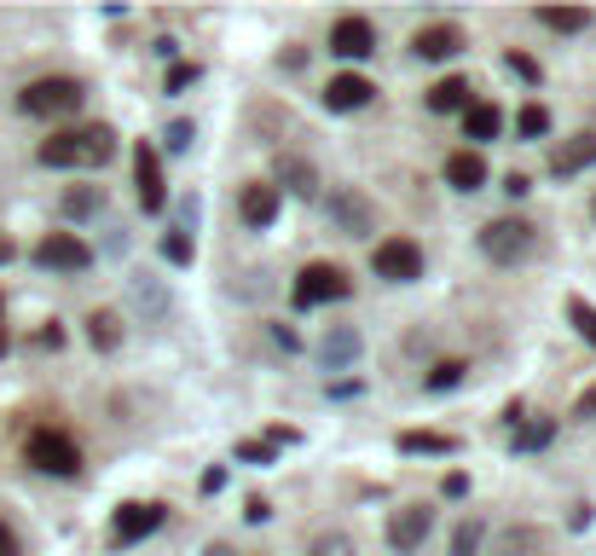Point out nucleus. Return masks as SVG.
I'll use <instances>...</instances> for the list:
<instances>
[{
	"label": "nucleus",
	"instance_id": "nucleus-1",
	"mask_svg": "<svg viewBox=\"0 0 596 556\" xmlns=\"http://www.w3.org/2000/svg\"><path fill=\"white\" fill-rule=\"evenodd\" d=\"M111 157H116V134L105 122H81V128H58L53 139H41L47 169H105Z\"/></svg>",
	"mask_w": 596,
	"mask_h": 556
},
{
	"label": "nucleus",
	"instance_id": "nucleus-2",
	"mask_svg": "<svg viewBox=\"0 0 596 556\" xmlns=\"http://www.w3.org/2000/svg\"><path fill=\"white\" fill-rule=\"evenodd\" d=\"M24 464L41 469V476H81V446L76 435H65V429L41 423L24 435Z\"/></svg>",
	"mask_w": 596,
	"mask_h": 556
},
{
	"label": "nucleus",
	"instance_id": "nucleus-3",
	"mask_svg": "<svg viewBox=\"0 0 596 556\" xmlns=\"http://www.w3.org/2000/svg\"><path fill=\"white\" fill-rule=\"evenodd\" d=\"M539 250V226L522 220V215H504V220H486L481 226V256L498 261V266H516Z\"/></svg>",
	"mask_w": 596,
	"mask_h": 556
},
{
	"label": "nucleus",
	"instance_id": "nucleus-4",
	"mask_svg": "<svg viewBox=\"0 0 596 556\" xmlns=\"http://www.w3.org/2000/svg\"><path fill=\"white\" fill-rule=\"evenodd\" d=\"M81 99H88V88H81L76 76H41L18 93V111L24 116H76Z\"/></svg>",
	"mask_w": 596,
	"mask_h": 556
},
{
	"label": "nucleus",
	"instance_id": "nucleus-5",
	"mask_svg": "<svg viewBox=\"0 0 596 556\" xmlns=\"http://www.w3.org/2000/svg\"><path fill=\"white\" fill-rule=\"evenodd\" d=\"M347 291H354V279H347L336 261H307L301 273H296L290 302L307 314V307H324V302H347Z\"/></svg>",
	"mask_w": 596,
	"mask_h": 556
},
{
	"label": "nucleus",
	"instance_id": "nucleus-6",
	"mask_svg": "<svg viewBox=\"0 0 596 556\" xmlns=\"http://www.w3.org/2000/svg\"><path fill=\"white\" fill-rule=\"evenodd\" d=\"M162 517H169V510L151 504V499L122 504L116 517H111V545H139V540H151V533L162 527Z\"/></svg>",
	"mask_w": 596,
	"mask_h": 556
},
{
	"label": "nucleus",
	"instance_id": "nucleus-7",
	"mask_svg": "<svg viewBox=\"0 0 596 556\" xmlns=\"http://www.w3.org/2000/svg\"><path fill=\"white\" fill-rule=\"evenodd\" d=\"M371 266H377V279H388V284H411V279H423V250L411 238H388V243H377Z\"/></svg>",
	"mask_w": 596,
	"mask_h": 556
},
{
	"label": "nucleus",
	"instance_id": "nucleus-8",
	"mask_svg": "<svg viewBox=\"0 0 596 556\" xmlns=\"http://www.w3.org/2000/svg\"><path fill=\"white\" fill-rule=\"evenodd\" d=\"M35 266H53V273H81V266H93V250L76 232H47V238L35 243Z\"/></svg>",
	"mask_w": 596,
	"mask_h": 556
},
{
	"label": "nucleus",
	"instance_id": "nucleus-9",
	"mask_svg": "<svg viewBox=\"0 0 596 556\" xmlns=\"http://www.w3.org/2000/svg\"><path fill=\"white\" fill-rule=\"evenodd\" d=\"M134 180H139V209H146V215H162V203H169V185H162V169H157V146H151V139H139V146H134Z\"/></svg>",
	"mask_w": 596,
	"mask_h": 556
},
{
	"label": "nucleus",
	"instance_id": "nucleus-10",
	"mask_svg": "<svg viewBox=\"0 0 596 556\" xmlns=\"http://www.w3.org/2000/svg\"><path fill=\"white\" fill-rule=\"evenodd\" d=\"M428 527H435V510H428V504H400L394 517H388V545H394V551H417L428 540Z\"/></svg>",
	"mask_w": 596,
	"mask_h": 556
},
{
	"label": "nucleus",
	"instance_id": "nucleus-11",
	"mask_svg": "<svg viewBox=\"0 0 596 556\" xmlns=\"http://www.w3.org/2000/svg\"><path fill=\"white\" fill-rule=\"evenodd\" d=\"M371 99H377V81L359 76V70H342V76H331V88H324V105L331 111H365Z\"/></svg>",
	"mask_w": 596,
	"mask_h": 556
},
{
	"label": "nucleus",
	"instance_id": "nucleus-12",
	"mask_svg": "<svg viewBox=\"0 0 596 556\" xmlns=\"http://www.w3.org/2000/svg\"><path fill=\"white\" fill-rule=\"evenodd\" d=\"M331 53H336V58H371V53H377V30H371V18H336V30H331Z\"/></svg>",
	"mask_w": 596,
	"mask_h": 556
},
{
	"label": "nucleus",
	"instance_id": "nucleus-13",
	"mask_svg": "<svg viewBox=\"0 0 596 556\" xmlns=\"http://www.w3.org/2000/svg\"><path fill=\"white\" fill-rule=\"evenodd\" d=\"M411 53L428 58V65H446V58L463 53V30H458V24H423L417 41H411Z\"/></svg>",
	"mask_w": 596,
	"mask_h": 556
},
{
	"label": "nucleus",
	"instance_id": "nucleus-14",
	"mask_svg": "<svg viewBox=\"0 0 596 556\" xmlns=\"http://www.w3.org/2000/svg\"><path fill=\"white\" fill-rule=\"evenodd\" d=\"M359 348H365V337L354 331V325H331V331L319 337V365L324 371H347L359 360Z\"/></svg>",
	"mask_w": 596,
	"mask_h": 556
},
{
	"label": "nucleus",
	"instance_id": "nucleus-15",
	"mask_svg": "<svg viewBox=\"0 0 596 556\" xmlns=\"http://www.w3.org/2000/svg\"><path fill=\"white\" fill-rule=\"evenodd\" d=\"M273 185H278V192H296V197H313L319 192V174H313V162H307V157L284 151L273 162Z\"/></svg>",
	"mask_w": 596,
	"mask_h": 556
},
{
	"label": "nucleus",
	"instance_id": "nucleus-16",
	"mask_svg": "<svg viewBox=\"0 0 596 556\" xmlns=\"http://www.w3.org/2000/svg\"><path fill=\"white\" fill-rule=\"evenodd\" d=\"M238 209H243V226H255V232H261V226H273V220H278V185H273V180L243 185V203H238Z\"/></svg>",
	"mask_w": 596,
	"mask_h": 556
},
{
	"label": "nucleus",
	"instance_id": "nucleus-17",
	"mask_svg": "<svg viewBox=\"0 0 596 556\" xmlns=\"http://www.w3.org/2000/svg\"><path fill=\"white\" fill-rule=\"evenodd\" d=\"M591 162H596V134H573V139H562V146L550 151V174L568 180V174L591 169Z\"/></svg>",
	"mask_w": 596,
	"mask_h": 556
},
{
	"label": "nucleus",
	"instance_id": "nucleus-18",
	"mask_svg": "<svg viewBox=\"0 0 596 556\" xmlns=\"http://www.w3.org/2000/svg\"><path fill=\"white\" fill-rule=\"evenodd\" d=\"M446 185H458V192H481V185H486V157L475 146L451 151L446 157Z\"/></svg>",
	"mask_w": 596,
	"mask_h": 556
},
{
	"label": "nucleus",
	"instance_id": "nucleus-19",
	"mask_svg": "<svg viewBox=\"0 0 596 556\" xmlns=\"http://www.w3.org/2000/svg\"><path fill=\"white\" fill-rule=\"evenodd\" d=\"M331 215H336V226L342 232H371V220H377V209H371V197H359V192H336L331 197Z\"/></svg>",
	"mask_w": 596,
	"mask_h": 556
},
{
	"label": "nucleus",
	"instance_id": "nucleus-20",
	"mask_svg": "<svg viewBox=\"0 0 596 556\" xmlns=\"http://www.w3.org/2000/svg\"><path fill=\"white\" fill-rule=\"evenodd\" d=\"M475 88H469L463 76H446V81H435V88H428L423 99H428V111H440V116H451V111H469L475 105V99H469Z\"/></svg>",
	"mask_w": 596,
	"mask_h": 556
},
{
	"label": "nucleus",
	"instance_id": "nucleus-21",
	"mask_svg": "<svg viewBox=\"0 0 596 556\" xmlns=\"http://www.w3.org/2000/svg\"><path fill=\"white\" fill-rule=\"evenodd\" d=\"M545 533L539 527H498L492 533V556H539Z\"/></svg>",
	"mask_w": 596,
	"mask_h": 556
},
{
	"label": "nucleus",
	"instance_id": "nucleus-22",
	"mask_svg": "<svg viewBox=\"0 0 596 556\" xmlns=\"http://www.w3.org/2000/svg\"><path fill=\"white\" fill-rule=\"evenodd\" d=\"M99 209H105V192H99V185H70V192L58 197V215L65 220H88Z\"/></svg>",
	"mask_w": 596,
	"mask_h": 556
},
{
	"label": "nucleus",
	"instance_id": "nucleus-23",
	"mask_svg": "<svg viewBox=\"0 0 596 556\" xmlns=\"http://www.w3.org/2000/svg\"><path fill=\"white\" fill-rule=\"evenodd\" d=\"M498 128H504V111L498 105H469L463 111V134L469 139H498Z\"/></svg>",
	"mask_w": 596,
	"mask_h": 556
},
{
	"label": "nucleus",
	"instance_id": "nucleus-24",
	"mask_svg": "<svg viewBox=\"0 0 596 556\" xmlns=\"http://www.w3.org/2000/svg\"><path fill=\"white\" fill-rule=\"evenodd\" d=\"M88 342L99 348V354H111V348L122 342V319L111 314V307H99V314L88 319Z\"/></svg>",
	"mask_w": 596,
	"mask_h": 556
},
{
	"label": "nucleus",
	"instance_id": "nucleus-25",
	"mask_svg": "<svg viewBox=\"0 0 596 556\" xmlns=\"http://www.w3.org/2000/svg\"><path fill=\"white\" fill-rule=\"evenodd\" d=\"M539 24L557 30V35H580V30H591V12H580V7H545Z\"/></svg>",
	"mask_w": 596,
	"mask_h": 556
},
{
	"label": "nucleus",
	"instance_id": "nucleus-26",
	"mask_svg": "<svg viewBox=\"0 0 596 556\" xmlns=\"http://www.w3.org/2000/svg\"><path fill=\"white\" fill-rule=\"evenodd\" d=\"M400 452H458V435H435V429H405L400 435Z\"/></svg>",
	"mask_w": 596,
	"mask_h": 556
},
{
	"label": "nucleus",
	"instance_id": "nucleus-27",
	"mask_svg": "<svg viewBox=\"0 0 596 556\" xmlns=\"http://www.w3.org/2000/svg\"><path fill=\"white\" fill-rule=\"evenodd\" d=\"M134 302L146 307L151 319H162V314H169V296H162V284H157V273H134Z\"/></svg>",
	"mask_w": 596,
	"mask_h": 556
},
{
	"label": "nucleus",
	"instance_id": "nucleus-28",
	"mask_svg": "<svg viewBox=\"0 0 596 556\" xmlns=\"http://www.w3.org/2000/svg\"><path fill=\"white\" fill-rule=\"evenodd\" d=\"M557 441V423L550 418H532V423H516V452H545Z\"/></svg>",
	"mask_w": 596,
	"mask_h": 556
},
{
	"label": "nucleus",
	"instance_id": "nucleus-29",
	"mask_svg": "<svg viewBox=\"0 0 596 556\" xmlns=\"http://www.w3.org/2000/svg\"><path fill=\"white\" fill-rule=\"evenodd\" d=\"M516 134H522V139H545V134H550V111L539 105V99H532V105H522V116H516Z\"/></svg>",
	"mask_w": 596,
	"mask_h": 556
},
{
	"label": "nucleus",
	"instance_id": "nucleus-30",
	"mask_svg": "<svg viewBox=\"0 0 596 556\" xmlns=\"http://www.w3.org/2000/svg\"><path fill=\"white\" fill-rule=\"evenodd\" d=\"M463 371H469L463 360H440L435 371H428V395H446V388H458V383H463Z\"/></svg>",
	"mask_w": 596,
	"mask_h": 556
},
{
	"label": "nucleus",
	"instance_id": "nucleus-31",
	"mask_svg": "<svg viewBox=\"0 0 596 556\" xmlns=\"http://www.w3.org/2000/svg\"><path fill=\"white\" fill-rule=\"evenodd\" d=\"M568 319H573V331H580V337L596 348V307H591L585 296H573V302H568Z\"/></svg>",
	"mask_w": 596,
	"mask_h": 556
},
{
	"label": "nucleus",
	"instance_id": "nucleus-32",
	"mask_svg": "<svg viewBox=\"0 0 596 556\" xmlns=\"http://www.w3.org/2000/svg\"><path fill=\"white\" fill-rule=\"evenodd\" d=\"M162 261L192 266V238H186V232H174V226H169V232H162Z\"/></svg>",
	"mask_w": 596,
	"mask_h": 556
},
{
	"label": "nucleus",
	"instance_id": "nucleus-33",
	"mask_svg": "<svg viewBox=\"0 0 596 556\" xmlns=\"http://www.w3.org/2000/svg\"><path fill=\"white\" fill-rule=\"evenodd\" d=\"M481 540H486V527L481 522H463L458 540H451V556H481Z\"/></svg>",
	"mask_w": 596,
	"mask_h": 556
},
{
	"label": "nucleus",
	"instance_id": "nucleus-34",
	"mask_svg": "<svg viewBox=\"0 0 596 556\" xmlns=\"http://www.w3.org/2000/svg\"><path fill=\"white\" fill-rule=\"evenodd\" d=\"M307 556H354V540H347V533H319V540L307 545Z\"/></svg>",
	"mask_w": 596,
	"mask_h": 556
},
{
	"label": "nucleus",
	"instance_id": "nucleus-35",
	"mask_svg": "<svg viewBox=\"0 0 596 556\" xmlns=\"http://www.w3.org/2000/svg\"><path fill=\"white\" fill-rule=\"evenodd\" d=\"M192 134H197V128H192L186 116H180V122H169V151H174V157H180V151H192Z\"/></svg>",
	"mask_w": 596,
	"mask_h": 556
},
{
	"label": "nucleus",
	"instance_id": "nucleus-36",
	"mask_svg": "<svg viewBox=\"0 0 596 556\" xmlns=\"http://www.w3.org/2000/svg\"><path fill=\"white\" fill-rule=\"evenodd\" d=\"M238 458L243 464H273V441H238Z\"/></svg>",
	"mask_w": 596,
	"mask_h": 556
},
{
	"label": "nucleus",
	"instance_id": "nucleus-37",
	"mask_svg": "<svg viewBox=\"0 0 596 556\" xmlns=\"http://www.w3.org/2000/svg\"><path fill=\"white\" fill-rule=\"evenodd\" d=\"M504 65H509V70H516V76L527 81V88H539V65H532V58H527V53H509V58H504Z\"/></svg>",
	"mask_w": 596,
	"mask_h": 556
},
{
	"label": "nucleus",
	"instance_id": "nucleus-38",
	"mask_svg": "<svg viewBox=\"0 0 596 556\" xmlns=\"http://www.w3.org/2000/svg\"><path fill=\"white\" fill-rule=\"evenodd\" d=\"M197 76H203L197 65H174V70H169V93H180V88H192Z\"/></svg>",
	"mask_w": 596,
	"mask_h": 556
},
{
	"label": "nucleus",
	"instance_id": "nucleus-39",
	"mask_svg": "<svg viewBox=\"0 0 596 556\" xmlns=\"http://www.w3.org/2000/svg\"><path fill=\"white\" fill-rule=\"evenodd\" d=\"M573 418H596V383L585 388V395H580V400H573Z\"/></svg>",
	"mask_w": 596,
	"mask_h": 556
},
{
	"label": "nucleus",
	"instance_id": "nucleus-40",
	"mask_svg": "<svg viewBox=\"0 0 596 556\" xmlns=\"http://www.w3.org/2000/svg\"><path fill=\"white\" fill-rule=\"evenodd\" d=\"M197 487H203V492H220V487H226V469H220V464H215V469H203V481H197Z\"/></svg>",
	"mask_w": 596,
	"mask_h": 556
},
{
	"label": "nucleus",
	"instance_id": "nucleus-41",
	"mask_svg": "<svg viewBox=\"0 0 596 556\" xmlns=\"http://www.w3.org/2000/svg\"><path fill=\"white\" fill-rule=\"evenodd\" d=\"M504 192H509V197H527V192H532V180H527V174H509V180H504Z\"/></svg>",
	"mask_w": 596,
	"mask_h": 556
},
{
	"label": "nucleus",
	"instance_id": "nucleus-42",
	"mask_svg": "<svg viewBox=\"0 0 596 556\" xmlns=\"http://www.w3.org/2000/svg\"><path fill=\"white\" fill-rule=\"evenodd\" d=\"M105 250H111V256L128 250V232H122V226H111V232H105Z\"/></svg>",
	"mask_w": 596,
	"mask_h": 556
},
{
	"label": "nucleus",
	"instance_id": "nucleus-43",
	"mask_svg": "<svg viewBox=\"0 0 596 556\" xmlns=\"http://www.w3.org/2000/svg\"><path fill=\"white\" fill-rule=\"evenodd\" d=\"M0 556H18V533L7 522H0Z\"/></svg>",
	"mask_w": 596,
	"mask_h": 556
},
{
	"label": "nucleus",
	"instance_id": "nucleus-44",
	"mask_svg": "<svg viewBox=\"0 0 596 556\" xmlns=\"http://www.w3.org/2000/svg\"><path fill=\"white\" fill-rule=\"evenodd\" d=\"M243 517H250V522H266L273 510H266V499H250V504H243Z\"/></svg>",
	"mask_w": 596,
	"mask_h": 556
},
{
	"label": "nucleus",
	"instance_id": "nucleus-45",
	"mask_svg": "<svg viewBox=\"0 0 596 556\" xmlns=\"http://www.w3.org/2000/svg\"><path fill=\"white\" fill-rule=\"evenodd\" d=\"M273 342H278V348H296V331H290V325H278V319H273Z\"/></svg>",
	"mask_w": 596,
	"mask_h": 556
},
{
	"label": "nucleus",
	"instance_id": "nucleus-46",
	"mask_svg": "<svg viewBox=\"0 0 596 556\" xmlns=\"http://www.w3.org/2000/svg\"><path fill=\"white\" fill-rule=\"evenodd\" d=\"M203 556H232V551H226V545H209V551H203Z\"/></svg>",
	"mask_w": 596,
	"mask_h": 556
},
{
	"label": "nucleus",
	"instance_id": "nucleus-47",
	"mask_svg": "<svg viewBox=\"0 0 596 556\" xmlns=\"http://www.w3.org/2000/svg\"><path fill=\"white\" fill-rule=\"evenodd\" d=\"M7 256H12V243H7V238H0V261H7Z\"/></svg>",
	"mask_w": 596,
	"mask_h": 556
},
{
	"label": "nucleus",
	"instance_id": "nucleus-48",
	"mask_svg": "<svg viewBox=\"0 0 596 556\" xmlns=\"http://www.w3.org/2000/svg\"><path fill=\"white\" fill-rule=\"evenodd\" d=\"M0 354H7V331H0Z\"/></svg>",
	"mask_w": 596,
	"mask_h": 556
},
{
	"label": "nucleus",
	"instance_id": "nucleus-49",
	"mask_svg": "<svg viewBox=\"0 0 596 556\" xmlns=\"http://www.w3.org/2000/svg\"><path fill=\"white\" fill-rule=\"evenodd\" d=\"M591 215H596V197H591Z\"/></svg>",
	"mask_w": 596,
	"mask_h": 556
},
{
	"label": "nucleus",
	"instance_id": "nucleus-50",
	"mask_svg": "<svg viewBox=\"0 0 596 556\" xmlns=\"http://www.w3.org/2000/svg\"><path fill=\"white\" fill-rule=\"evenodd\" d=\"M0 314H7V307H0Z\"/></svg>",
	"mask_w": 596,
	"mask_h": 556
}]
</instances>
